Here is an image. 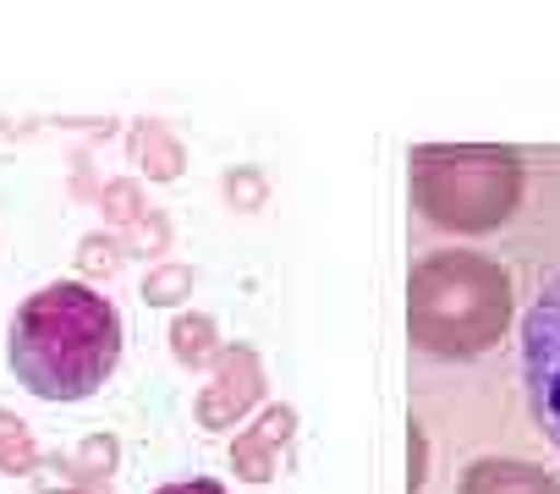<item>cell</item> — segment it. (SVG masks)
Returning <instances> with one entry per match:
<instances>
[{"instance_id":"obj_1","label":"cell","mask_w":560,"mask_h":494,"mask_svg":"<svg viewBox=\"0 0 560 494\" xmlns=\"http://www.w3.org/2000/svg\"><path fill=\"white\" fill-rule=\"evenodd\" d=\"M121 314L83 281H50L12 314L7 363L39 401H89L121 368Z\"/></svg>"},{"instance_id":"obj_2","label":"cell","mask_w":560,"mask_h":494,"mask_svg":"<svg viewBox=\"0 0 560 494\" xmlns=\"http://www.w3.org/2000/svg\"><path fill=\"white\" fill-rule=\"evenodd\" d=\"M516 319L511 270L467 247H434L407 270V336L423 357L472 363L505 341Z\"/></svg>"},{"instance_id":"obj_3","label":"cell","mask_w":560,"mask_h":494,"mask_svg":"<svg viewBox=\"0 0 560 494\" xmlns=\"http://www.w3.org/2000/svg\"><path fill=\"white\" fill-rule=\"evenodd\" d=\"M407 192L434 231L489 236L522 209L527 165L505 143H418L407 154Z\"/></svg>"},{"instance_id":"obj_4","label":"cell","mask_w":560,"mask_h":494,"mask_svg":"<svg viewBox=\"0 0 560 494\" xmlns=\"http://www.w3.org/2000/svg\"><path fill=\"white\" fill-rule=\"evenodd\" d=\"M522 379H527L533 423L560 450V275L533 297L522 319Z\"/></svg>"},{"instance_id":"obj_5","label":"cell","mask_w":560,"mask_h":494,"mask_svg":"<svg viewBox=\"0 0 560 494\" xmlns=\"http://www.w3.org/2000/svg\"><path fill=\"white\" fill-rule=\"evenodd\" d=\"M258 401H264V363H258V352L247 341H225L220 357H214V368H209V385L192 401L198 428H214V434L220 428H236Z\"/></svg>"},{"instance_id":"obj_6","label":"cell","mask_w":560,"mask_h":494,"mask_svg":"<svg viewBox=\"0 0 560 494\" xmlns=\"http://www.w3.org/2000/svg\"><path fill=\"white\" fill-rule=\"evenodd\" d=\"M292 434H298V407H287V401L264 407L258 423L231 439V467H236V478H242V483H269V478L280 472V445H292Z\"/></svg>"},{"instance_id":"obj_7","label":"cell","mask_w":560,"mask_h":494,"mask_svg":"<svg viewBox=\"0 0 560 494\" xmlns=\"http://www.w3.org/2000/svg\"><path fill=\"white\" fill-rule=\"evenodd\" d=\"M456 494H560V478L522 456H478L456 478Z\"/></svg>"},{"instance_id":"obj_8","label":"cell","mask_w":560,"mask_h":494,"mask_svg":"<svg viewBox=\"0 0 560 494\" xmlns=\"http://www.w3.org/2000/svg\"><path fill=\"white\" fill-rule=\"evenodd\" d=\"M127 160H132L149 181H176V176L187 170V149H182V138H176L165 121H138V127L127 132Z\"/></svg>"},{"instance_id":"obj_9","label":"cell","mask_w":560,"mask_h":494,"mask_svg":"<svg viewBox=\"0 0 560 494\" xmlns=\"http://www.w3.org/2000/svg\"><path fill=\"white\" fill-rule=\"evenodd\" d=\"M220 330H214V319L209 314H176V325H171V357L182 363V368H214V357H220Z\"/></svg>"},{"instance_id":"obj_10","label":"cell","mask_w":560,"mask_h":494,"mask_svg":"<svg viewBox=\"0 0 560 494\" xmlns=\"http://www.w3.org/2000/svg\"><path fill=\"white\" fill-rule=\"evenodd\" d=\"M39 439H34V428L18 417V412H7L0 407V472H23V478H34V467H39Z\"/></svg>"},{"instance_id":"obj_11","label":"cell","mask_w":560,"mask_h":494,"mask_svg":"<svg viewBox=\"0 0 560 494\" xmlns=\"http://www.w3.org/2000/svg\"><path fill=\"white\" fill-rule=\"evenodd\" d=\"M121 264H127V247H121L116 231H89V236L78 242V275H83V286L110 281Z\"/></svg>"},{"instance_id":"obj_12","label":"cell","mask_w":560,"mask_h":494,"mask_svg":"<svg viewBox=\"0 0 560 494\" xmlns=\"http://www.w3.org/2000/svg\"><path fill=\"white\" fill-rule=\"evenodd\" d=\"M192 286H198V270L165 259V264H154V270L143 275V303H149V308H182V303L192 297Z\"/></svg>"},{"instance_id":"obj_13","label":"cell","mask_w":560,"mask_h":494,"mask_svg":"<svg viewBox=\"0 0 560 494\" xmlns=\"http://www.w3.org/2000/svg\"><path fill=\"white\" fill-rule=\"evenodd\" d=\"M100 209H105V220L116 225V236L127 231V225H138L154 203L143 198V181L138 176H116V181H105L100 187Z\"/></svg>"},{"instance_id":"obj_14","label":"cell","mask_w":560,"mask_h":494,"mask_svg":"<svg viewBox=\"0 0 560 494\" xmlns=\"http://www.w3.org/2000/svg\"><path fill=\"white\" fill-rule=\"evenodd\" d=\"M34 489H39V494H110V483L83 478L72 456H39V467H34Z\"/></svg>"},{"instance_id":"obj_15","label":"cell","mask_w":560,"mask_h":494,"mask_svg":"<svg viewBox=\"0 0 560 494\" xmlns=\"http://www.w3.org/2000/svg\"><path fill=\"white\" fill-rule=\"evenodd\" d=\"M220 198H225L236 214H258L264 198H269V176H264L258 165H231V170L220 176Z\"/></svg>"},{"instance_id":"obj_16","label":"cell","mask_w":560,"mask_h":494,"mask_svg":"<svg viewBox=\"0 0 560 494\" xmlns=\"http://www.w3.org/2000/svg\"><path fill=\"white\" fill-rule=\"evenodd\" d=\"M72 461H78L83 478L110 483V472H116V461H121V439H116V434H89V439L72 450Z\"/></svg>"},{"instance_id":"obj_17","label":"cell","mask_w":560,"mask_h":494,"mask_svg":"<svg viewBox=\"0 0 560 494\" xmlns=\"http://www.w3.org/2000/svg\"><path fill=\"white\" fill-rule=\"evenodd\" d=\"M121 247H127V254H165V247H171V220H165V209H149L138 225H127L121 231Z\"/></svg>"},{"instance_id":"obj_18","label":"cell","mask_w":560,"mask_h":494,"mask_svg":"<svg viewBox=\"0 0 560 494\" xmlns=\"http://www.w3.org/2000/svg\"><path fill=\"white\" fill-rule=\"evenodd\" d=\"M429 483V434L412 423L407 428V494H418Z\"/></svg>"},{"instance_id":"obj_19","label":"cell","mask_w":560,"mask_h":494,"mask_svg":"<svg viewBox=\"0 0 560 494\" xmlns=\"http://www.w3.org/2000/svg\"><path fill=\"white\" fill-rule=\"evenodd\" d=\"M154 494H225L220 478H176V483H160Z\"/></svg>"}]
</instances>
